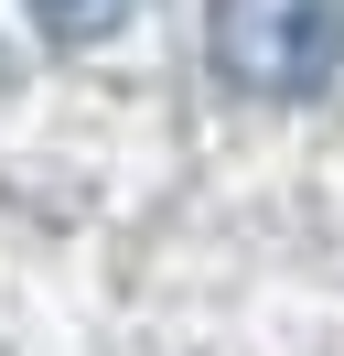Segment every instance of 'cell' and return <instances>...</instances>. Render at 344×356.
<instances>
[{
  "instance_id": "obj_1",
  "label": "cell",
  "mask_w": 344,
  "mask_h": 356,
  "mask_svg": "<svg viewBox=\"0 0 344 356\" xmlns=\"http://www.w3.org/2000/svg\"><path fill=\"white\" fill-rule=\"evenodd\" d=\"M205 54L237 97L301 108L344 76V0H205Z\"/></svg>"
},
{
  "instance_id": "obj_2",
  "label": "cell",
  "mask_w": 344,
  "mask_h": 356,
  "mask_svg": "<svg viewBox=\"0 0 344 356\" xmlns=\"http://www.w3.org/2000/svg\"><path fill=\"white\" fill-rule=\"evenodd\" d=\"M43 22V44H108V33L129 22V0H22Z\"/></svg>"
}]
</instances>
